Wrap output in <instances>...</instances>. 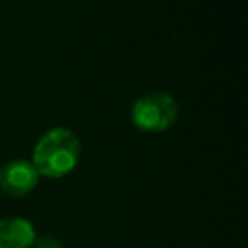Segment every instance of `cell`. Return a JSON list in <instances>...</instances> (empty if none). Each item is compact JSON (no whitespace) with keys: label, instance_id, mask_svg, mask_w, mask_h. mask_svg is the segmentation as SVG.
I'll list each match as a JSON object with an SVG mask.
<instances>
[{"label":"cell","instance_id":"cell-1","mask_svg":"<svg viewBox=\"0 0 248 248\" xmlns=\"http://www.w3.org/2000/svg\"><path fill=\"white\" fill-rule=\"evenodd\" d=\"M79 159V140L68 128H52L41 136L33 149V167L39 176L62 178L74 170Z\"/></svg>","mask_w":248,"mask_h":248},{"label":"cell","instance_id":"cell-2","mask_svg":"<svg viewBox=\"0 0 248 248\" xmlns=\"http://www.w3.org/2000/svg\"><path fill=\"white\" fill-rule=\"evenodd\" d=\"M132 124L147 134H157L169 130L178 116V105L172 95L163 91H153L140 97L132 107Z\"/></svg>","mask_w":248,"mask_h":248},{"label":"cell","instance_id":"cell-3","mask_svg":"<svg viewBox=\"0 0 248 248\" xmlns=\"http://www.w3.org/2000/svg\"><path fill=\"white\" fill-rule=\"evenodd\" d=\"M39 172L31 161L16 159L0 167V190L10 198H21L35 190Z\"/></svg>","mask_w":248,"mask_h":248},{"label":"cell","instance_id":"cell-4","mask_svg":"<svg viewBox=\"0 0 248 248\" xmlns=\"http://www.w3.org/2000/svg\"><path fill=\"white\" fill-rule=\"evenodd\" d=\"M37 238L33 225L23 217L0 219V248H31Z\"/></svg>","mask_w":248,"mask_h":248},{"label":"cell","instance_id":"cell-5","mask_svg":"<svg viewBox=\"0 0 248 248\" xmlns=\"http://www.w3.org/2000/svg\"><path fill=\"white\" fill-rule=\"evenodd\" d=\"M31 248H64V246H62V242L56 236L45 234V236H37Z\"/></svg>","mask_w":248,"mask_h":248}]
</instances>
